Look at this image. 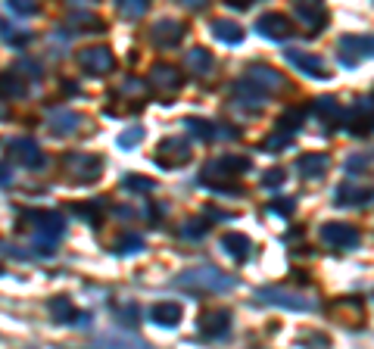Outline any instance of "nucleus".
<instances>
[{
  "label": "nucleus",
  "instance_id": "nucleus-1",
  "mask_svg": "<svg viewBox=\"0 0 374 349\" xmlns=\"http://www.w3.org/2000/svg\"><path fill=\"white\" fill-rule=\"evenodd\" d=\"M175 284L187 290H228L234 281L228 274H221L219 268H191V272L178 274Z\"/></svg>",
  "mask_w": 374,
  "mask_h": 349
},
{
  "label": "nucleus",
  "instance_id": "nucleus-2",
  "mask_svg": "<svg viewBox=\"0 0 374 349\" xmlns=\"http://www.w3.org/2000/svg\"><path fill=\"white\" fill-rule=\"evenodd\" d=\"M187 159H191V141H184V137H169L160 144V153H156V163L162 169H178Z\"/></svg>",
  "mask_w": 374,
  "mask_h": 349
},
{
  "label": "nucleus",
  "instance_id": "nucleus-3",
  "mask_svg": "<svg viewBox=\"0 0 374 349\" xmlns=\"http://www.w3.org/2000/svg\"><path fill=\"white\" fill-rule=\"evenodd\" d=\"M374 56V38H359V34H347V38L340 41V60L352 65L359 60H368Z\"/></svg>",
  "mask_w": 374,
  "mask_h": 349
},
{
  "label": "nucleus",
  "instance_id": "nucleus-4",
  "mask_svg": "<svg viewBox=\"0 0 374 349\" xmlns=\"http://www.w3.org/2000/svg\"><path fill=\"white\" fill-rule=\"evenodd\" d=\"M259 300L271 303V305H280V309H293V312H306V309L315 305L312 300H297V293H290V290H278V287L259 290Z\"/></svg>",
  "mask_w": 374,
  "mask_h": 349
},
{
  "label": "nucleus",
  "instance_id": "nucleus-5",
  "mask_svg": "<svg viewBox=\"0 0 374 349\" xmlns=\"http://www.w3.org/2000/svg\"><path fill=\"white\" fill-rule=\"evenodd\" d=\"M256 28H259L262 38H271V41H284V38H290V32H293L290 19L280 16V13H269V16H262L256 22Z\"/></svg>",
  "mask_w": 374,
  "mask_h": 349
},
{
  "label": "nucleus",
  "instance_id": "nucleus-6",
  "mask_svg": "<svg viewBox=\"0 0 374 349\" xmlns=\"http://www.w3.org/2000/svg\"><path fill=\"white\" fill-rule=\"evenodd\" d=\"M228 327H231V312H228V309L206 312V315L200 318V334H203V337L219 340V337H225V334H228Z\"/></svg>",
  "mask_w": 374,
  "mask_h": 349
},
{
  "label": "nucleus",
  "instance_id": "nucleus-7",
  "mask_svg": "<svg viewBox=\"0 0 374 349\" xmlns=\"http://www.w3.org/2000/svg\"><path fill=\"white\" fill-rule=\"evenodd\" d=\"M112 65L116 60H112V50L106 47H91L82 53V69H88L91 75H106V72H112Z\"/></svg>",
  "mask_w": 374,
  "mask_h": 349
},
{
  "label": "nucleus",
  "instance_id": "nucleus-8",
  "mask_svg": "<svg viewBox=\"0 0 374 349\" xmlns=\"http://www.w3.org/2000/svg\"><path fill=\"white\" fill-rule=\"evenodd\" d=\"M321 240L330 246H340V250H349V246H356V240H359V231L356 228H349V224H325L321 228Z\"/></svg>",
  "mask_w": 374,
  "mask_h": 349
},
{
  "label": "nucleus",
  "instance_id": "nucleus-9",
  "mask_svg": "<svg viewBox=\"0 0 374 349\" xmlns=\"http://www.w3.org/2000/svg\"><path fill=\"white\" fill-rule=\"evenodd\" d=\"M287 63H293L299 72H306V75H315V78H328V69H325V63L318 60V56H312V53H303V50H287Z\"/></svg>",
  "mask_w": 374,
  "mask_h": 349
},
{
  "label": "nucleus",
  "instance_id": "nucleus-10",
  "mask_svg": "<svg viewBox=\"0 0 374 349\" xmlns=\"http://www.w3.org/2000/svg\"><path fill=\"white\" fill-rule=\"evenodd\" d=\"M47 128L53 134H72V131L82 128V115L72 113V109H56V113L47 115Z\"/></svg>",
  "mask_w": 374,
  "mask_h": 349
},
{
  "label": "nucleus",
  "instance_id": "nucleus-11",
  "mask_svg": "<svg viewBox=\"0 0 374 349\" xmlns=\"http://www.w3.org/2000/svg\"><path fill=\"white\" fill-rule=\"evenodd\" d=\"M66 165H78V172L72 174V178L78 181V184H84V181H94L100 174V159L97 156H82V153H78V156H69L66 159Z\"/></svg>",
  "mask_w": 374,
  "mask_h": 349
},
{
  "label": "nucleus",
  "instance_id": "nucleus-12",
  "mask_svg": "<svg viewBox=\"0 0 374 349\" xmlns=\"http://www.w3.org/2000/svg\"><path fill=\"white\" fill-rule=\"evenodd\" d=\"M10 156L16 159V163H25V165H41L44 163V156H41V150L34 147L28 137H19V141L10 144Z\"/></svg>",
  "mask_w": 374,
  "mask_h": 349
},
{
  "label": "nucleus",
  "instance_id": "nucleus-13",
  "mask_svg": "<svg viewBox=\"0 0 374 349\" xmlns=\"http://www.w3.org/2000/svg\"><path fill=\"white\" fill-rule=\"evenodd\" d=\"M297 169L303 178H321L328 172V156L325 153H306V156L297 159Z\"/></svg>",
  "mask_w": 374,
  "mask_h": 349
},
{
  "label": "nucleus",
  "instance_id": "nucleus-14",
  "mask_svg": "<svg viewBox=\"0 0 374 349\" xmlns=\"http://www.w3.org/2000/svg\"><path fill=\"white\" fill-rule=\"evenodd\" d=\"M265 94H269V91H262V87H259V84H253V82H250V78H243V82L234 87V97H237V103H243V106H253V109L265 103Z\"/></svg>",
  "mask_w": 374,
  "mask_h": 349
},
{
  "label": "nucleus",
  "instance_id": "nucleus-15",
  "mask_svg": "<svg viewBox=\"0 0 374 349\" xmlns=\"http://www.w3.org/2000/svg\"><path fill=\"white\" fill-rule=\"evenodd\" d=\"M247 78H250L253 84L262 87V91H278V87L284 84V78H280L275 69H269V65H253Z\"/></svg>",
  "mask_w": 374,
  "mask_h": 349
},
{
  "label": "nucleus",
  "instance_id": "nucleus-16",
  "mask_svg": "<svg viewBox=\"0 0 374 349\" xmlns=\"http://www.w3.org/2000/svg\"><path fill=\"white\" fill-rule=\"evenodd\" d=\"M150 82H153V87H160V91H178L181 87V72L169 69V65H156L150 72Z\"/></svg>",
  "mask_w": 374,
  "mask_h": 349
},
{
  "label": "nucleus",
  "instance_id": "nucleus-17",
  "mask_svg": "<svg viewBox=\"0 0 374 349\" xmlns=\"http://www.w3.org/2000/svg\"><path fill=\"white\" fill-rule=\"evenodd\" d=\"M181 315H184L181 303H160V305H153V322L156 324L175 327L178 322H181Z\"/></svg>",
  "mask_w": 374,
  "mask_h": 349
},
{
  "label": "nucleus",
  "instance_id": "nucleus-18",
  "mask_svg": "<svg viewBox=\"0 0 374 349\" xmlns=\"http://www.w3.org/2000/svg\"><path fill=\"white\" fill-rule=\"evenodd\" d=\"M181 34H184V28L178 25V22H172V19H162L160 25L153 28V41H160L162 47H172V44H178V41H181Z\"/></svg>",
  "mask_w": 374,
  "mask_h": 349
},
{
  "label": "nucleus",
  "instance_id": "nucleus-19",
  "mask_svg": "<svg viewBox=\"0 0 374 349\" xmlns=\"http://www.w3.org/2000/svg\"><path fill=\"white\" fill-rule=\"evenodd\" d=\"M187 72H193V75H206V72H212V53L203 47H193L187 50Z\"/></svg>",
  "mask_w": 374,
  "mask_h": 349
},
{
  "label": "nucleus",
  "instance_id": "nucleus-20",
  "mask_svg": "<svg viewBox=\"0 0 374 349\" xmlns=\"http://www.w3.org/2000/svg\"><path fill=\"white\" fill-rule=\"evenodd\" d=\"M50 312H53V318L60 324H75V322H82V318H84L69 300H53V303H50Z\"/></svg>",
  "mask_w": 374,
  "mask_h": 349
},
{
  "label": "nucleus",
  "instance_id": "nucleus-21",
  "mask_svg": "<svg viewBox=\"0 0 374 349\" xmlns=\"http://www.w3.org/2000/svg\"><path fill=\"white\" fill-rule=\"evenodd\" d=\"M212 38L225 41V44H237L243 38V28L237 25V22H228V19H219L212 22Z\"/></svg>",
  "mask_w": 374,
  "mask_h": 349
},
{
  "label": "nucleus",
  "instance_id": "nucleus-22",
  "mask_svg": "<svg viewBox=\"0 0 374 349\" xmlns=\"http://www.w3.org/2000/svg\"><path fill=\"white\" fill-rule=\"evenodd\" d=\"M297 19H303V25L306 28H312V32H318V28L321 25H325V10H321V6L318 4H315V6H306V4H299L297 6Z\"/></svg>",
  "mask_w": 374,
  "mask_h": 349
},
{
  "label": "nucleus",
  "instance_id": "nucleus-23",
  "mask_svg": "<svg viewBox=\"0 0 374 349\" xmlns=\"http://www.w3.org/2000/svg\"><path fill=\"white\" fill-rule=\"evenodd\" d=\"M25 82L19 78V72H0V97H22Z\"/></svg>",
  "mask_w": 374,
  "mask_h": 349
},
{
  "label": "nucleus",
  "instance_id": "nucleus-24",
  "mask_svg": "<svg viewBox=\"0 0 374 349\" xmlns=\"http://www.w3.org/2000/svg\"><path fill=\"white\" fill-rule=\"evenodd\" d=\"M221 243H225V250L231 253L237 262H247L250 253H253V250H250V240L243 237V234H228L225 240H221Z\"/></svg>",
  "mask_w": 374,
  "mask_h": 349
},
{
  "label": "nucleus",
  "instance_id": "nucleus-25",
  "mask_svg": "<svg viewBox=\"0 0 374 349\" xmlns=\"http://www.w3.org/2000/svg\"><path fill=\"white\" fill-rule=\"evenodd\" d=\"M116 6H119V13L125 19H138L147 13V6H150V0H116Z\"/></svg>",
  "mask_w": 374,
  "mask_h": 349
},
{
  "label": "nucleus",
  "instance_id": "nucleus-26",
  "mask_svg": "<svg viewBox=\"0 0 374 349\" xmlns=\"http://www.w3.org/2000/svg\"><path fill=\"white\" fill-rule=\"evenodd\" d=\"M365 200H371V193L359 191V187H352V184H343L340 191H337V203H365Z\"/></svg>",
  "mask_w": 374,
  "mask_h": 349
},
{
  "label": "nucleus",
  "instance_id": "nucleus-27",
  "mask_svg": "<svg viewBox=\"0 0 374 349\" xmlns=\"http://www.w3.org/2000/svg\"><path fill=\"white\" fill-rule=\"evenodd\" d=\"M312 113H315V115H328V119H337L340 106H337L334 97H318V100L312 103Z\"/></svg>",
  "mask_w": 374,
  "mask_h": 349
},
{
  "label": "nucleus",
  "instance_id": "nucleus-28",
  "mask_svg": "<svg viewBox=\"0 0 374 349\" xmlns=\"http://www.w3.org/2000/svg\"><path fill=\"white\" fill-rule=\"evenodd\" d=\"M299 119H303V109H290V113H284L280 115V131H297L299 128Z\"/></svg>",
  "mask_w": 374,
  "mask_h": 349
},
{
  "label": "nucleus",
  "instance_id": "nucleus-29",
  "mask_svg": "<svg viewBox=\"0 0 374 349\" xmlns=\"http://www.w3.org/2000/svg\"><path fill=\"white\" fill-rule=\"evenodd\" d=\"M0 32H4V38L13 41V44H25L28 38H32L25 28H16V25H13V28H10V25H0Z\"/></svg>",
  "mask_w": 374,
  "mask_h": 349
},
{
  "label": "nucleus",
  "instance_id": "nucleus-30",
  "mask_svg": "<svg viewBox=\"0 0 374 349\" xmlns=\"http://www.w3.org/2000/svg\"><path fill=\"white\" fill-rule=\"evenodd\" d=\"M143 250V240L138 234H128L119 240V253H141Z\"/></svg>",
  "mask_w": 374,
  "mask_h": 349
},
{
  "label": "nucleus",
  "instance_id": "nucleus-31",
  "mask_svg": "<svg viewBox=\"0 0 374 349\" xmlns=\"http://www.w3.org/2000/svg\"><path fill=\"white\" fill-rule=\"evenodd\" d=\"M141 137H143V128H128L125 134L119 137V147H122V150H131V144H138Z\"/></svg>",
  "mask_w": 374,
  "mask_h": 349
},
{
  "label": "nucleus",
  "instance_id": "nucleus-32",
  "mask_svg": "<svg viewBox=\"0 0 374 349\" xmlns=\"http://www.w3.org/2000/svg\"><path fill=\"white\" fill-rule=\"evenodd\" d=\"M6 6H10L13 13H19V16H28V13H34V0H6Z\"/></svg>",
  "mask_w": 374,
  "mask_h": 349
},
{
  "label": "nucleus",
  "instance_id": "nucleus-33",
  "mask_svg": "<svg viewBox=\"0 0 374 349\" xmlns=\"http://www.w3.org/2000/svg\"><path fill=\"white\" fill-rule=\"evenodd\" d=\"M287 144H290V134L278 131V134H271L269 141H265V150H280V147H287Z\"/></svg>",
  "mask_w": 374,
  "mask_h": 349
},
{
  "label": "nucleus",
  "instance_id": "nucleus-34",
  "mask_svg": "<svg viewBox=\"0 0 374 349\" xmlns=\"http://www.w3.org/2000/svg\"><path fill=\"white\" fill-rule=\"evenodd\" d=\"M203 231H206V222L193 218V224H184V228H181V234H184V237H200Z\"/></svg>",
  "mask_w": 374,
  "mask_h": 349
},
{
  "label": "nucleus",
  "instance_id": "nucleus-35",
  "mask_svg": "<svg viewBox=\"0 0 374 349\" xmlns=\"http://www.w3.org/2000/svg\"><path fill=\"white\" fill-rule=\"evenodd\" d=\"M280 181H284V169H271V172L262 178V187H278Z\"/></svg>",
  "mask_w": 374,
  "mask_h": 349
},
{
  "label": "nucleus",
  "instance_id": "nucleus-36",
  "mask_svg": "<svg viewBox=\"0 0 374 349\" xmlns=\"http://www.w3.org/2000/svg\"><path fill=\"white\" fill-rule=\"evenodd\" d=\"M125 187H134V191H153V181H147V178H125Z\"/></svg>",
  "mask_w": 374,
  "mask_h": 349
},
{
  "label": "nucleus",
  "instance_id": "nucleus-37",
  "mask_svg": "<svg viewBox=\"0 0 374 349\" xmlns=\"http://www.w3.org/2000/svg\"><path fill=\"white\" fill-rule=\"evenodd\" d=\"M271 209H278V212H293V200H287V203H271Z\"/></svg>",
  "mask_w": 374,
  "mask_h": 349
},
{
  "label": "nucleus",
  "instance_id": "nucleus-38",
  "mask_svg": "<svg viewBox=\"0 0 374 349\" xmlns=\"http://www.w3.org/2000/svg\"><path fill=\"white\" fill-rule=\"evenodd\" d=\"M184 6H191V10H200V6H206V0H181Z\"/></svg>",
  "mask_w": 374,
  "mask_h": 349
}]
</instances>
